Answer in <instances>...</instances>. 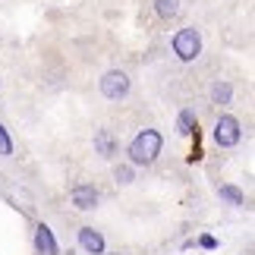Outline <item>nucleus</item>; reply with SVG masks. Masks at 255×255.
<instances>
[{
    "label": "nucleus",
    "mask_w": 255,
    "mask_h": 255,
    "mask_svg": "<svg viewBox=\"0 0 255 255\" xmlns=\"http://www.w3.org/2000/svg\"><path fill=\"white\" fill-rule=\"evenodd\" d=\"M161 145H164V139L158 129H142L129 142V161L132 164H154V158L161 154Z\"/></svg>",
    "instance_id": "1"
},
{
    "label": "nucleus",
    "mask_w": 255,
    "mask_h": 255,
    "mask_svg": "<svg viewBox=\"0 0 255 255\" xmlns=\"http://www.w3.org/2000/svg\"><path fill=\"white\" fill-rule=\"evenodd\" d=\"M173 54L180 57L183 63L195 60V57L202 54V35H199V28H180V32L173 35Z\"/></svg>",
    "instance_id": "2"
},
{
    "label": "nucleus",
    "mask_w": 255,
    "mask_h": 255,
    "mask_svg": "<svg viewBox=\"0 0 255 255\" xmlns=\"http://www.w3.org/2000/svg\"><path fill=\"white\" fill-rule=\"evenodd\" d=\"M101 95L111 98V101H120V98H126V95H129V76H126L123 70L104 73V79H101Z\"/></svg>",
    "instance_id": "3"
},
{
    "label": "nucleus",
    "mask_w": 255,
    "mask_h": 255,
    "mask_svg": "<svg viewBox=\"0 0 255 255\" xmlns=\"http://www.w3.org/2000/svg\"><path fill=\"white\" fill-rule=\"evenodd\" d=\"M214 142L221 145V148H233V145L240 142V120L230 114L218 117V126H214Z\"/></svg>",
    "instance_id": "4"
},
{
    "label": "nucleus",
    "mask_w": 255,
    "mask_h": 255,
    "mask_svg": "<svg viewBox=\"0 0 255 255\" xmlns=\"http://www.w3.org/2000/svg\"><path fill=\"white\" fill-rule=\"evenodd\" d=\"M70 202L79 211H92L98 205V189H95V186H76V189L70 192Z\"/></svg>",
    "instance_id": "5"
},
{
    "label": "nucleus",
    "mask_w": 255,
    "mask_h": 255,
    "mask_svg": "<svg viewBox=\"0 0 255 255\" xmlns=\"http://www.w3.org/2000/svg\"><path fill=\"white\" fill-rule=\"evenodd\" d=\"M35 249L41 252V255H57L60 249H57V240H54V233L47 224H38L35 227Z\"/></svg>",
    "instance_id": "6"
},
{
    "label": "nucleus",
    "mask_w": 255,
    "mask_h": 255,
    "mask_svg": "<svg viewBox=\"0 0 255 255\" xmlns=\"http://www.w3.org/2000/svg\"><path fill=\"white\" fill-rule=\"evenodd\" d=\"M79 246L85 252H92V255H104V237L95 227H82L79 230Z\"/></svg>",
    "instance_id": "7"
},
{
    "label": "nucleus",
    "mask_w": 255,
    "mask_h": 255,
    "mask_svg": "<svg viewBox=\"0 0 255 255\" xmlns=\"http://www.w3.org/2000/svg\"><path fill=\"white\" fill-rule=\"evenodd\" d=\"M95 148H98V154H101V158H111L114 148H117V145H114V135L107 132V129H98V132H95Z\"/></svg>",
    "instance_id": "8"
},
{
    "label": "nucleus",
    "mask_w": 255,
    "mask_h": 255,
    "mask_svg": "<svg viewBox=\"0 0 255 255\" xmlns=\"http://www.w3.org/2000/svg\"><path fill=\"white\" fill-rule=\"evenodd\" d=\"M230 98H233V85L230 82H214L211 85V101L214 104H230Z\"/></svg>",
    "instance_id": "9"
},
{
    "label": "nucleus",
    "mask_w": 255,
    "mask_h": 255,
    "mask_svg": "<svg viewBox=\"0 0 255 255\" xmlns=\"http://www.w3.org/2000/svg\"><path fill=\"white\" fill-rule=\"evenodd\" d=\"M154 9H158L161 19H173L176 13H180V0H158V3H154Z\"/></svg>",
    "instance_id": "10"
},
{
    "label": "nucleus",
    "mask_w": 255,
    "mask_h": 255,
    "mask_svg": "<svg viewBox=\"0 0 255 255\" xmlns=\"http://www.w3.org/2000/svg\"><path fill=\"white\" fill-rule=\"evenodd\" d=\"M218 195H221L224 202H230V205H243V202H246V199H243V192L237 189V186H221Z\"/></svg>",
    "instance_id": "11"
},
{
    "label": "nucleus",
    "mask_w": 255,
    "mask_h": 255,
    "mask_svg": "<svg viewBox=\"0 0 255 255\" xmlns=\"http://www.w3.org/2000/svg\"><path fill=\"white\" fill-rule=\"evenodd\" d=\"M176 129H180L183 135H189V132L195 129V111H183L180 120H176Z\"/></svg>",
    "instance_id": "12"
},
{
    "label": "nucleus",
    "mask_w": 255,
    "mask_h": 255,
    "mask_svg": "<svg viewBox=\"0 0 255 255\" xmlns=\"http://www.w3.org/2000/svg\"><path fill=\"white\" fill-rule=\"evenodd\" d=\"M0 154H3V158L13 154V139H9V132H6L3 123H0Z\"/></svg>",
    "instance_id": "13"
},
{
    "label": "nucleus",
    "mask_w": 255,
    "mask_h": 255,
    "mask_svg": "<svg viewBox=\"0 0 255 255\" xmlns=\"http://www.w3.org/2000/svg\"><path fill=\"white\" fill-rule=\"evenodd\" d=\"M114 176H117L120 183H132V167H126V164H120V167L114 170Z\"/></svg>",
    "instance_id": "14"
},
{
    "label": "nucleus",
    "mask_w": 255,
    "mask_h": 255,
    "mask_svg": "<svg viewBox=\"0 0 255 255\" xmlns=\"http://www.w3.org/2000/svg\"><path fill=\"white\" fill-rule=\"evenodd\" d=\"M199 243H202V249H218V240L214 237H202Z\"/></svg>",
    "instance_id": "15"
}]
</instances>
